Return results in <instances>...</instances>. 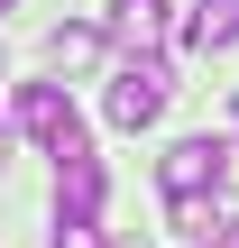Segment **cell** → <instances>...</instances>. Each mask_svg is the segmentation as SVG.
I'll list each match as a JSON object with an SVG mask.
<instances>
[{
  "label": "cell",
  "mask_w": 239,
  "mask_h": 248,
  "mask_svg": "<svg viewBox=\"0 0 239 248\" xmlns=\"http://www.w3.org/2000/svg\"><path fill=\"white\" fill-rule=\"evenodd\" d=\"M18 129L64 166V156H92V129H83V110L55 92V83H18Z\"/></svg>",
  "instance_id": "obj_1"
},
{
  "label": "cell",
  "mask_w": 239,
  "mask_h": 248,
  "mask_svg": "<svg viewBox=\"0 0 239 248\" xmlns=\"http://www.w3.org/2000/svg\"><path fill=\"white\" fill-rule=\"evenodd\" d=\"M166 92H175L166 55H129V64L111 74V129H157V120H166Z\"/></svg>",
  "instance_id": "obj_2"
},
{
  "label": "cell",
  "mask_w": 239,
  "mask_h": 248,
  "mask_svg": "<svg viewBox=\"0 0 239 248\" xmlns=\"http://www.w3.org/2000/svg\"><path fill=\"white\" fill-rule=\"evenodd\" d=\"M221 147H230V138H175V147L157 156V184H166V193H212V184H221Z\"/></svg>",
  "instance_id": "obj_3"
},
{
  "label": "cell",
  "mask_w": 239,
  "mask_h": 248,
  "mask_svg": "<svg viewBox=\"0 0 239 248\" xmlns=\"http://www.w3.org/2000/svg\"><path fill=\"white\" fill-rule=\"evenodd\" d=\"M101 193H111L101 156H64L55 166V221H101Z\"/></svg>",
  "instance_id": "obj_4"
},
{
  "label": "cell",
  "mask_w": 239,
  "mask_h": 248,
  "mask_svg": "<svg viewBox=\"0 0 239 248\" xmlns=\"http://www.w3.org/2000/svg\"><path fill=\"white\" fill-rule=\"evenodd\" d=\"M184 46H193V55L239 46V0H193V9H184Z\"/></svg>",
  "instance_id": "obj_5"
},
{
  "label": "cell",
  "mask_w": 239,
  "mask_h": 248,
  "mask_svg": "<svg viewBox=\"0 0 239 248\" xmlns=\"http://www.w3.org/2000/svg\"><path fill=\"white\" fill-rule=\"evenodd\" d=\"M166 9H175V0H111L101 28H111L120 46H157V37H166Z\"/></svg>",
  "instance_id": "obj_6"
},
{
  "label": "cell",
  "mask_w": 239,
  "mask_h": 248,
  "mask_svg": "<svg viewBox=\"0 0 239 248\" xmlns=\"http://www.w3.org/2000/svg\"><path fill=\"white\" fill-rule=\"evenodd\" d=\"M166 202H175V239H184V248H212V239H221V221H230L212 193H166Z\"/></svg>",
  "instance_id": "obj_7"
},
{
  "label": "cell",
  "mask_w": 239,
  "mask_h": 248,
  "mask_svg": "<svg viewBox=\"0 0 239 248\" xmlns=\"http://www.w3.org/2000/svg\"><path fill=\"white\" fill-rule=\"evenodd\" d=\"M101 37H111V28H55V37H46L55 74H83V64H101Z\"/></svg>",
  "instance_id": "obj_8"
},
{
  "label": "cell",
  "mask_w": 239,
  "mask_h": 248,
  "mask_svg": "<svg viewBox=\"0 0 239 248\" xmlns=\"http://www.w3.org/2000/svg\"><path fill=\"white\" fill-rule=\"evenodd\" d=\"M55 248H101V230L92 221H55Z\"/></svg>",
  "instance_id": "obj_9"
},
{
  "label": "cell",
  "mask_w": 239,
  "mask_h": 248,
  "mask_svg": "<svg viewBox=\"0 0 239 248\" xmlns=\"http://www.w3.org/2000/svg\"><path fill=\"white\" fill-rule=\"evenodd\" d=\"M221 184H230V193H239V138H230V147H221Z\"/></svg>",
  "instance_id": "obj_10"
},
{
  "label": "cell",
  "mask_w": 239,
  "mask_h": 248,
  "mask_svg": "<svg viewBox=\"0 0 239 248\" xmlns=\"http://www.w3.org/2000/svg\"><path fill=\"white\" fill-rule=\"evenodd\" d=\"M221 248H239V212H230V221H221Z\"/></svg>",
  "instance_id": "obj_11"
},
{
  "label": "cell",
  "mask_w": 239,
  "mask_h": 248,
  "mask_svg": "<svg viewBox=\"0 0 239 248\" xmlns=\"http://www.w3.org/2000/svg\"><path fill=\"white\" fill-rule=\"evenodd\" d=\"M0 156H9V129H0Z\"/></svg>",
  "instance_id": "obj_12"
},
{
  "label": "cell",
  "mask_w": 239,
  "mask_h": 248,
  "mask_svg": "<svg viewBox=\"0 0 239 248\" xmlns=\"http://www.w3.org/2000/svg\"><path fill=\"white\" fill-rule=\"evenodd\" d=\"M0 9H9V0H0Z\"/></svg>",
  "instance_id": "obj_13"
},
{
  "label": "cell",
  "mask_w": 239,
  "mask_h": 248,
  "mask_svg": "<svg viewBox=\"0 0 239 248\" xmlns=\"http://www.w3.org/2000/svg\"><path fill=\"white\" fill-rule=\"evenodd\" d=\"M212 248H221V239H212Z\"/></svg>",
  "instance_id": "obj_14"
}]
</instances>
